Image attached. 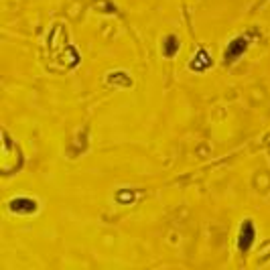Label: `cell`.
<instances>
[{"label":"cell","mask_w":270,"mask_h":270,"mask_svg":"<svg viewBox=\"0 0 270 270\" xmlns=\"http://www.w3.org/2000/svg\"><path fill=\"white\" fill-rule=\"evenodd\" d=\"M177 49H179V43H177V39L171 35V37H167V43H165V47H163V53H165V57H173L175 53H177Z\"/></svg>","instance_id":"cell-5"},{"label":"cell","mask_w":270,"mask_h":270,"mask_svg":"<svg viewBox=\"0 0 270 270\" xmlns=\"http://www.w3.org/2000/svg\"><path fill=\"white\" fill-rule=\"evenodd\" d=\"M246 47H248V41H246V39H234V41L228 45V49H226V63H228V61H236V59L246 51Z\"/></svg>","instance_id":"cell-1"},{"label":"cell","mask_w":270,"mask_h":270,"mask_svg":"<svg viewBox=\"0 0 270 270\" xmlns=\"http://www.w3.org/2000/svg\"><path fill=\"white\" fill-rule=\"evenodd\" d=\"M10 209L12 211H24V213H33L35 209H37V201H33V199H14L12 203H10Z\"/></svg>","instance_id":"cell-4"},{"label":"cell","mask_w":270,"mask_h":270,"mask_svg":"<svg viewBox=\"0 0 270 270\" xmlns=\"http://www.w3.org/2000/svg\"><path fill=\"white\" fill-rule=\"evenodd\" d=\"M211 65V59H209V55L201 49L195 57H193V61L189 63V69H193V71H203L205 67H209Z\"/></svg>","instance_id":"cell-3"},{"label":"cell","mask_w":270,"mask_h":270,"mask_svg":"<svg viewBox=\"0 0 270 270\" xmlns=\"http://www.w3.org/2000/svg\"><path fill=\"white\" fill-rule=\"evenodd\" d=\"M252 240H254V228H252V224L250 222H246L244 226H242V232H240V250L242 252H246L248 248H250V244H252Z\"/></svg>","instance_id":"cell-2"}]
</instances>
